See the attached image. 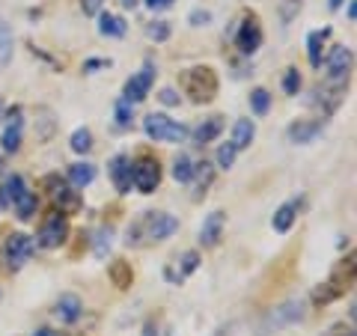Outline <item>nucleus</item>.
<instances>
[{
	"label": "nucleus",
	"instance_id": "1",
	"mask_svg": "<svg viewBox=\"0 0 357 336\" xmlns=\"http://www.w3.org/2000/svg\"><path fill=\"white\" fill-rule=\"evenodd\" d=\"M176 229H178V220L173 215H167V211H143L128 227L126 244L128 247H149V244L167 241Z\"/></svg>",
	"mask_w": 357,
	"mask_h": 336
},
{
	"label": "nucleus",
	"instance_id": "2",
	"mask_svg": "<svg viewBox=\"0 0 357 336\" xmlns=\"http://www.w3.org/2000/svg\"><path fill=\"white\" fill-rule=\"evenodd\" d=\"M0 203L13 206L18 220H33V215H36V208H39L36 194L27 188V182L21 176H9L3 182V188H0Z\"/></svg>",
	"mask_w": 357,
	"mask_h": 336
},
{
	"label": "nucleus",
	"instance_id": "3",
	"mask_svg": "<svg viewBox=\"0 0 357 336\" xmlns=\"http://www.w3.org/2000/svg\"><path fill=\"white\" fill-rule=\"evenodd\" d=\"M218 86H220L218 75L208 66H194V69H188L182 75V89H185V96H191L194 105H208L218 96Z\"/></svg>",
	"mask_w": 357,
	"mask_h": 336
},
{
	"label": "nucleus",
	"instance_id": "4",
	"mask_svg": "<svg viewBox=\"0 0 357 336\" xmlns=\"http://www.w3.org/2000/svg\"><path fill=\"white\" fill-rule=\"evenodd\" d=\"M304 316H307V300H304V298H289L286 304L274 307V310L265 316L262 328H259V336H271V333H277V330L289 328V324L304 321Z\"/></svg>",
	"mask_w": 357,
	"mask_h": 336
},
{
	"label": "nucleus",
	"instance_id": "5",
	"mask_svg": "<svg viewBox=\"0 0 357 336\" xmlns=\"http://www.w3.org/2000/svg\"><path fill=\"white\" fill-rule=\"evenodd\" d=\"M143 131H146V137L155 143H182L188 137V128L182 122L170 119L167 114H149L143 119Z\"/></svg>",
	"mask_w": 357,
	"mask_h": 336
},
{
	"label": "nucleus",
	"instance_id": "6",
	"mask_svg": "<svg viewBox=\"0 0 357 336\" xmlns=\"http://www.w3.org/2000/svg\"><path fill=\"white\" fill-rule=\"evenodd\" d=\"M161 185V167L155 158L143 155V158L131 161V188L140 194H155V188Z\"/></svg>",
	"mask_w": 357,
	"mask_h": 336
},
{
	"label": "nucleus",
	"instance_id": "7",
	"mask_svg": "<svg viewBox=\"0 0 357 336\" xmlns=\"http://www.w3.org/2000/svg\"><path fill=\"white\" fill-rule=\"evenodd\" d=\"M351 60H354V54H351L349 45H333L331 54H328V86L345 89L349 72H351Z\"/></svg>",
	"mask_w": 357,
	"mask_h": 336
},
{
	"label": "nucleus",
	"instance_id": "8",
	"mask_svg": "<svg viewBox=\"0 0 357 336\" xmlns=\"http://www.w3.org/2000/svg\"><path fill=\"white\" fill-rule=\"evenodd\" d=\"M33 238L30 235H24V232H13L6 238V244H3V262H6V268L9 271H21L27 262H30V256H33Z\"/></svg>",
	"mask_w": 357,
	"mask_h": 336
},
{
	"label": "nucleus",
	"instance_id": "9",
	"mask_svg": "<svg viewBox=\"0 0 357 336\" xmlns=\"http://www.w3.org/2000/svg\"><path fill=\"white\" fill-rule=\"evenodd\" d=\"M66 238H69V220H66V215H60V211H51L39 227V247L57 250Z\"/></svg>",
	"mask_w": 357,
	"mask_h": 336
},
{
	"label": "nucleus",
	"instance_id": "10",
	"mask_svg": "<svg viewBox=\"0 0 357 336\" xmlns=\"http://www.w3.org/2000/svg\"><path fill=\"white\" fill-rule=\"evenodd\" d=\"M45 185L51 188V199L57 203L60 215L69 217V215H77V211H81V194H77L69 182H63V178H57V176H48Z\"/></svg>",
	"mask_w": 357,
	"mask_h": 336
},
{
	"label": "nucleus",
	"instance_id": "11",
	"mask_svg": "<svg viewBox=\"0 0 357 336\" xmlns=\"http://www.w3.org/2000/svg\"><path fill=\"white\" fill-rule=\"evenodd\" d=\"M152 84H155V66H152V63H146L137 75H131L128 81H126V89H122V98H126L128 105H137V102H143V98L149 96Z\"/></svg>",
	"mask_w": 357,
	"mask_h": 336
},
{
	"label": "nucleus",
	"instance_id": "12",
	"mask_svg": "<svg viewBox=\"0 0 357 336\" xmlns=\"http://www.w3.org/2000/svg\"><path fill=\"white\" fill-rule=\"evenodd\" d=\"M236 48L241 51V54H256L262 48V27H259V18L256 15H248L238 24V33H236Z\"/></svg>",
	"mask_w": 357,
	"mask_h": 336
},
{
	"label": "nucleus",
	"instance_id": "13",
	"mask_svg": "<svg viewBox=\"0 0 357 336\" xmlns=\"http://www.w3.org/2000/svg\"><path fill=\"white\" fill-rule=\"evenodd\" d=\"M223 227H227V215L223 211H211L199 227V244L203 247H218V241L223 238Z\"/></svg>",
	"mask_w": 357,
	"mask_h": 336
},
{
	"label": "nucleus",
	"instance_id": "14",
	"mask_svg": "<svg viewBox=\"0 0 357 336\" xmlns=\"http://www.w3.org/2000/svg\"><path fill=\"white\" fill-rule=\"evenodd\" d=\"M325 131V119H312V122H295V125H289V143H295V146H307L319 137V134Z\"/></svg>",
	"mask_w": 357,
	"mask_h": 336
},
{
	"label": "nucleus",
	"instance_id": "15",
	"mask_svg": "<svg viewBox=\"0 0 357 336\" xmlns=\"http://www.w3.org/2000/svg\"><path fill=\"white\" fill-rule=\"evenodd\" d=\"M110 178H114V188L119 194H131V158L128 155H116L110 161Z\"/></svg>",
	"mask_w": 357,
	"mask_h": 336
},
{
	"label": "nucleus",
	"instance_id": "16",
	"mask_svg": "<svg viewBox=\"0 0 357 336\" xmlns=\"http://www.w3.org/2000/svg\"><path fill=\"white\" fill-rule=\"evenodd\" d=\"M54 316H57L63 324H75L77 319L84 316V304L77 295H60L57 307H54Z\"/></svg>",
	"mask_w": 357,
	"mask_h": 336
},
{
	"label": "nucleus",
	"instance_id": "17",
	"mask_svg": "<svg viewBox=\"0 0 357 336\" xmlns=\"http://www.w3.org/2000/svg\"><path fill=\"white\" fill-rule=\"evenodd\" d=\"M6 119H9V125H6V131H3V152H18L21 149V107H15V110H9L6 114Z\"/></svg>",
	"mask_w": 357,
	"mask_h": 336
},
{
	"label": "nucleus",
	"instance_id": "18",
	"mask_svg": "<svg viewBox=\"0 0 357 336\" xmlns=\"http://www.w3.org/2000/svg\"><path fill=\"white\" fill-rule=\"evenodd\" d=\"M220 131H223V116H208L194 128V143L197 146H206V143L220 137Z\"/></svg>",
	"mask_w": 357,
	"mask_h": 336
},
{
	"label": "nucleus",
	"instance_id": "19",
	"mask_svg": "<svg viewBox=\"0 0 357 336\" xmlns=\"http://www.w3.org/2000/svg\"><path fill=\"white\" fill-rule=\"evenodd\" d=\"M298 208H301L298 199H289V203H283L280 208H277L274 217H271L274 232H289V229H292V223H295V217H298Z\"/></svg>",
	"mask_w": 357,
	"mask_h": 336
},
{
	"label": "nucleus",
	"instance_id": "20",
	"mask_svg": "<svg viewBox=\"0 0 357 336\" xmlns=\"http://www.w3.org/2000/svg\"><path fill=\"white\" fill-rule=\"evenodd\" d=\"M328 39H331V27L312 30L310 36H307V60H310L312 69H319V66H321V48H325Z\"/></svg>",
	"mask_w": 357,
	"mask_h": 336
},
{
	"label": "nucleus",
	"instance_id": "21",
	"mask_svg": "<svg viewBox=\"0 0 357 336\" xmlns=\"http://www.w3.org/2000/svg\"><path fill=\"white\" fill-rule=\"evenodd\" d=\"M253 137H256L253 119H238V122H236V128H232V140H229V143L241 152V149H248V146H250Z\"/></svg>",
	"mask_w": 357,
	"mask_h": 336
},
{
	"label": "nucleus",
	"instance_id": "22",
	"mask_svg": "<svg viewBox=\"0 0 357 336\" xmlns=\"http://www.w3.org/2000/svg\"><path fill=\"white\" fill-rule=\"evenodd\" d=\"M98 33L107 39H119V36H126V21L110 13H98Z\"/></svg>",
	"mask_w": 357,
	"mask_h": 336
},
{
	"label": "nucleus",
	"instance_id": "23",
	"mask_svg": "<svg viewBox=\"0 0 357 336\" xmlns=\"http://www.w3.org/2000/svg\"><path fill=\"white\" fill-rule=\"evenodd\" d=\"M96 182V167L93 164H72L69 167V185L72 188H86V185H93Z\"/></svg>",
	"mask_w": 357,
	"mask_h": 336
},
{
	"label": "nucleus",
	"instance_id": "24",
	"mask_svg": "<svg viewBox=\"0 0 357 336\" xmlns=\"http://www.w3.org/2000/svg\"><path fill=\"white\" fill-rule=\"evenodd\" d=\"M13 45H15V36H13V27L6 21H0V72L9 66L13 60Z\"/></svg>",
	"mask_w": 357,
	"mask_h": 336
},
{
	"label": "nucleus",
	"instance_id": "25",
	"mask_svg": "<svg viewBox=\"0 0 357 336\" xmlns=\"http://www.w3.org/2000/svg\"><path fill=\"white\" fill-rule=\"evenodd\" d=\"M107 274H110V280H114V286H116V289H128V286H131V280H134L131 265H128V262H122V259H116L114 265H110V268H107Z\"/></svg>",
	"mask_w": 357,
	"mask_h": 336
},
{
	"label": "nucleus",
	"instance_id": "26",
	"mask_svg": "<svg viewBox=\"0 0 357 336\" xmlns=\"http://www.w3.org/2000/svg\"><path fill=\"white\" fill-rule=\"evenodd\" d=\"M173 178H176V182H182V185L194 182V161L188 158V155H178V158H176V164H173Z\"/></svg>",
	"mask_w": 357,
	"mask_h": 336
},
{
	"label": "nucleus",
	"instance_id": "27",
	"mask_svg": "<svg viewBox=\"0 0 357 336\" xmlns=\"http://www.w3.org/2000/svg\"><path fill=\"white\" fill-rule=\"evenodd\" d=\"M250 107H253L256 116H265L268 110H271V93L262 89V86H256L253 93H250Z\"/></svg>",
	"mask_w": 357,
	"mask_h": 336
},
{
	"label": "nucleus",
	"instance_id": "28",
	"mask_svg": "<svg viewBox=\"0 0 357 336\" xmlns=\"http://www.w3.org/2000/svg\"><path fill=\"white\" fill-rule=\"evenodd\" d=\"M72 152H77V155H84V152H89L93 149V131L89 128H77L75 134H72Z\"/></svg>",
	"mask_w": 357,
	"mask_h": 336
},
{
	"label": "nucleus",
	"instance_id": "29",
	"mask_svg": "<svg viewBox=\"0 0 357 336\" xmlns=\"http://www.w3.org/2000/svg\"><path fill=\"white\" fill-rule=\"evenodd\" d=\"M194 178L199 182V190L206 194V188L211 185V178H215V173H211V164L208 161H199V164H194Z\"/></svg>",
	"mask_w": 357,
	"mask_h": 336
},
{
	"label": "nucleus",
	"instance_id": "30",
	"mask_svg": "<svg viewBox=\"0 0 357 336\" xmlns=\"http://www.w3.org/2000/svg\"><path fill=\"white\" fill-rule=\"evenodd\" d=\"M236 155H238V149L236 146H232V143H223V146L218 149V167H220V170H229V167L232 164H236Z\"/></svg>",
	"mask_w": 357,
	"mask_h": 336
},
{
	"label": "nucleus",
	"instance_id": "31",
	"mask_svg": "<svg viewBox=\"0 0 357 336\" xmlns=\"http://www.w3.org/2000/svg\"><path fill=\"white\" fill-rule=\"evenodd\" d=\"M146 36L155 39V42H167L170 39V24H167V21H152V24L146 27Z\"/></svg>",
	"mask_w": 357,
	"mask_h": 336
},
{
	"label": "nucleus",
	"instance_id": "32",
	"mask_svg": "<svg viewBox=\"0 0 357 336\" xmlns=\"http://www.w3.org/2000/svg\"><path fill=\"white\" fill-rule=\"evenodd\" d=\"M283 93L286 96H298L301 93V75H298V69H286V75H283Z\"/></svg>",
	"mask_w": 357,
	"mask_h": 336
},
{
	"label": "nucleus",
	"instance_id": "33",
	"mask_svg": "<svg viewBox=\"0 0 357 336\" xmlns=\"http://www.w3.org/2000/svg\"><path fill=\"white\" fill-rule=\"evenodd\" d=\"M131 107L134 105H128L126 98H119V102H116V125L119 128H128L131 125Z\"/></svg>",
	"mask_w": 357,
	"mask_h": 336
},
{
	"label": "nucleus",
	"instance_id": "34",
	"mask_svg": "<svg viewBox=\"0 0 357 336\" xmlns=\"http://www.w3.org/2000/svg\"><path fill=\"white\" fill-rule=\"evenodd\" d=\"M197 268H199V253H197V250H188V253L182 256V277L194 274Z\"/></svg>",
	"mask_w": 357,
	"mask_h": 336
},
{
	"label": "nucleus",
	"instance_id": "35",
	"mask_svg": "<svg viewBox=\"0 0 357 336\" xmlns=\"http://www.w3.org/2000/svg\"><path fill=\"white\" fill-rule=\"evenodd\" d=\"M102 6H105V0H81L84 15H98L102 13Z\"/></svg>",
	"mask_w": 357,
	"mask_h": 336
},
{
	"label": "nucleus",
	"instance_id": "36",
	"mask_svg": "<svg viewBox=\"0 0 357 336\" xmlns=\"http://www.w3.org/2000/svg\"><path fill=\"white\" fill-rule=\"evenodd\" d=\"M301 9V0H283V21H292Z\"/></svg>",
	"mask_w": 357,
	"mask_h": 336
},
{
	"label": "nucleus",
	"instance_id": "37",
	"mask_svg": "<svg viewBox=\"0 0 357 336\" xmlns=\"http://www.w3.org/2000/svg\"><path fill=\"white\" fill-rule=\"evenodd\" d=\"M158 98H161V102H164L167 107H176V105H178V96H176V89H170V86H167V89H161V96H158Z\"/></svg>",
	"mask_w": 357,
	"mask_h": 336
},
{
	"label": "nucleus",
	"instance_id": "38",
	"mask_svg": "<svg viewBox=\"0 0 357 336\" xmlns=\"http://www.w3.org/2000/svg\"><path fill=\"white\" fill-rule=\"evenodd\" d=\"M325 336H354V328H351V324H349V328H345V324H333Z\"/></svg>",
	"mask_w": 357,
	"mask_h": 336
},
{
	"label": "nucleus",
	"instance_id": "39",
	"mask_svg": "<svg viewBox=\"0 0 357 336\" xmlns=\"http://www.w3.org/2000/svg\"><path fill=\"white\" fill-rule=\"evenodd\" d=\"M208 21H211V15H208V13H199V9H197V13H191V24H194V27L208 24Z\"/></svg>",
	"mask_w": 357,
	"mask_h": 336
},
{
	"label": "nucleus",
	"instance_id": "40",
	"mask_svg": "<svg viewBox=\"0 0 357 336\" xmlns=\"http://www.w3.org/2000/svg\"><path fill=\"white\" fill-rule=\"evenodd\" d=\"M105 66H110V60H86V63H84V72H93V69H105Z\"/></svg>",
	"mask_w": 357,
	"mask_h": 336
},
{
	"label": "nucleus",
	"instance_id": "41",
	"mask_svg": "<svg viewBox=\"0 0 357 336\" xmlns=\"http://www.w3.org/2000/svg\"><path fill=\"white\" fill-rule=\"evenodd\" d=\"M146 6L149 9H167V6H173V0H146Z\"/></svg>",
	"mask_w": 357,
	"mask_h": 336
},
{
	"label": "nucleus",
	"instance_id": "42",
	"mask_svg": "<svg viewBox=\"0 0 357 336\" xmlns=\"http://www.w3.org/2000/svg\"><path fill=\"white\" fill-rule=\"evenodd\" d=\"M349 18H351V21L357 18V6H354V0H349Z\"/></svg>",
	"mask_w": 357,
	"mask_h": 336
},
{
	"label": "nucleus",
	"instance_id": "43",
	"mask_svg": "<svg viewBox=\"0 0 357 336\" xmlns=\"http://www.w3.org/2000/svg\"><path fill=\"white\" fill-rule=\"evenodd\" d=\"M143 336H158V330H155V324H146V330H143Z\"/></svg>",
	"mask_w": 357,
	"mask_h": 336
},
{
	"label": "nucleus",
	"instance_id": "44",
	"mask_svg": "<svg viewBox=\"0 0 357 336\" xmlns=\"http://www.w3.org/2000/svg\"><path fill=\"white\" fill-rule=\"evenodd\" d=\"M33 336H57V333H54V330H48V328H42V330H36Z\"/></svg>",
	"mask_w": 357,
	"mask_h": 336
},
{
	"label": "nucleus",
	"instance_id": "45",
	"mask_svg": "<svg viewBox=\"0 0 357 336\" xmlns=\"http://www.w3.org/2000/svg\"><path fill=\"white\" fill-rule=\"evenodd\" d=\"M342 3H345V0H328V6H331V9H340Z\"/></svg>",
	"mask_w": 357,
	"mask_h": 336
},
{
	"label": "nucleus",
	"instance_id": "46",
	"mask_svg": "<svg viewBox=\"0 0 357 336\" xmlns=\"http://www.w3.org/2000/svg\"><path fill=\"white\" fill-rule=\"evenodd\" d=\"M223 333H227V330H218V333H215V336H223Z\"/></svg>",
	"mask_w": 357,
	"mask_h": 336
},
{
	"label": "nucleus",
	"instance_id": "47",
	"mask_svg": "<svg viewBox=\"0 0 357 336\" xmlns=\"http://www.w3.org/2000/svg\"><path fill=\"white\" fill-rule=\"evenodd\" d=\"M0 110H3V98H0Z\"/></svg>",
	"mask_w": 357,
	"mask_h": 336
}]
</instances>
